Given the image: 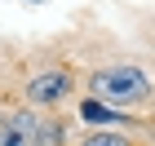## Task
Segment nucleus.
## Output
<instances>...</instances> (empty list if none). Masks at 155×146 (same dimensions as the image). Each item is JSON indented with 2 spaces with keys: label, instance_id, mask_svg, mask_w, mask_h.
I'll use <instances>...</instances> for the list:
<instances>
[{
  "label": "nucleus",
  "instance_id": "obj_1",
  "mask_svg": "<svg viewBox=\"0 0 155 146\" xmlns=\"http://www.w3.org/2000/svg\"><path fill=\"white\" fill-rule=\"evenodd\" d=\"M89 84H93V97H107L115 106H133V102H146L151 75H146L142 67H107V71H97Z\"/></svg>",
  "mask_w": 155,
  "mask_h": 146
},
{
  "label": "nucleus",
  "instance_id": "obj_2",
  "mask_svg": "<svg viewBox=\"0 0 155 146\" xmlns=\"http://www.w3.org/2000/svg\"><path fill=\"white\" fill-rule=\"evenodd\" d=\"M71 93V71H36V80L27 84V97L36 102V106H53V102H62V97Z\"/></svg>",
  "mask_w": 155,
  "mask_h": 146
},
{
  "label": "nucleus",
  "instance_id": "obj_3",
  "mask_svg": "<svg viewBox=\"0 0 155 146\" xmlns=\"http://www.w3.org/2000/svg\"><path fill=\"white\" fill-rule=\"evenodd\" d=\"M84 146H129V137L124 133H97V137H89Z\"/></svg>",
  "mask_w": 155,
  "mask_h": 146
}]
</instances>
